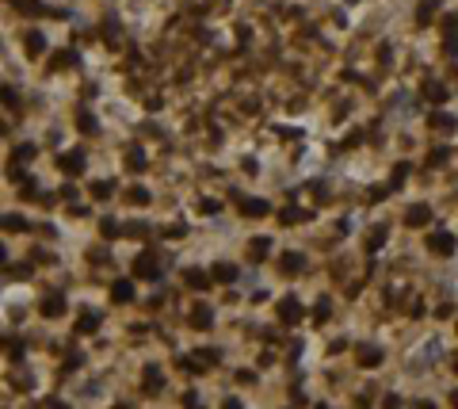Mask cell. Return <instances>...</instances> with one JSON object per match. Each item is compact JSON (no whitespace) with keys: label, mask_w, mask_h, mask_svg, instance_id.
Here are the masks:
<instances>
[{"label":"cell","mask_w":458,"mask_h":409,"mask_svg":"<svg viewBox=\"0 0 458 409\" xmlns=\"http://www.w3.org/2000/svg\"><path fill=\"white\" fill-rule=\"evenodd\" d=\"M8 230H23V218H19V214H8Z\"/></svg>","instance_id":"8992f818"},{"label":"cell","mask_w":458,"mask_h":409,"mask_svg":"<svg viewBox=\"0 0 458 409\" xmlns=\"http://www.w3.org/2000/svg\"><path fill=\"white\" fill-rule=\"evenodd\" d=\"M424 218H428V210H424V207H416V210H409V222H424Z\"/></svg>","instance_id":"3957f363"},{"label":"cell","mask_w":458,"mask_h":409,"mask_svg":"<svg viewBox=\"0 0 458 409\" xmlns=\"http://www.w3.org/2000/svg\"><path fill=\"white\" fill-rule=\"evenodd\" d=\"M115 298H119V302H126V298H130V283H119V291H115Z\"/></svg>","instance_id":"277c9868"},{"label":"cell","mask_w":458,"mask_h":409,"mask_svg":"<svg viewBox=\"0 0 458 409\" xmlns=\"http://www.w3.org/2000/svg\"><path fill=\"white\" fill-rule=\"evenodd\" d=\"M80 329H84V333H92V329H95V313H88L84 322H80Z\"/></svg>","instance_id":"5b68a950"},{"label":"cell","mask_w":458,"mask_h":409,"mask_svg":"<svg viewBox=\"0 0 458 409\" xmlns=\"http://www.w3.org/2000/svg\"><path fill=\"white\" fill-rule=\"evenodd\" d=\"M80 165H84V157H80V153H69L65 161H61V168H65V172H80Z\"/></svg>","instance_id":"6da1fadb"},{"label":"cell","mask_w":458,"mask_h":409,"mask_svg":"<svg viewBox=\"0 0 458 409\" xmlns=\"http://www.w3.org/2000/svg\"><path fill=\"white\" fill-rule=\"evenodd\" d=\"M283 317H286V322H294V317H298V306H294V302H283Z\"/></svg>","instance_id":"7a4b0ae2"}]
</instances>
